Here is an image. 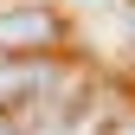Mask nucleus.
<instances>
[{
    "instance_id": "f257e3e1",
    "label": "nucleus",
    "mask_w": 135,
    "mask_h": 135,
    "mask_svg": "<svg viewBox=\"0 0 135 135\" xmlns=\"http://www.w3.org/2000/svg\"><path fill=\"white\" fill-rule=\"evenodd\" d=\"M58 39H64V20L52 7H13V13H0V52H7V58L52 52Z\"/></svg>"
}]
</instances>
